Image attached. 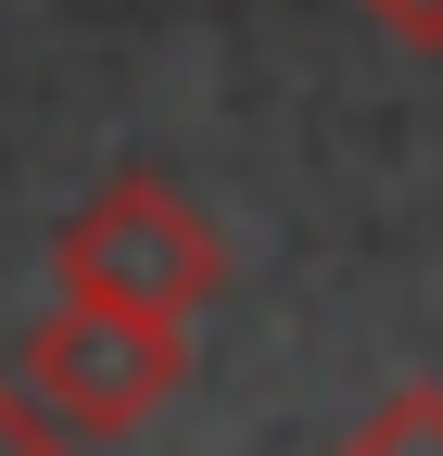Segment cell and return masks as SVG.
I'll list each match as a JSON object with an SVG mask.
<instances>
[{
  "label": "cell",
  "mask_w": 443,
  "mask_h": 456,
  "mask_svg": "<svg viewBox=\"0 0 443 456\" xmlns=\"http://www.w3.org/2000/svg\"><path fill=\"white\" fill-rule=\"evenodd\" d=\"M13 380H26L77 444H127L165 393L190 380V330H178V317H127V305H77V292H64L51 317H26Z\"/></svg>",
  "instance_id": "cell-2"
},
{
  "label": "cell",
  "mask_w": 443,
  "mask_h": 456,
  "mask_svg": "<svg viewBox=\"0 0 443 456\" xmlns=\"http://www.w3.org/2000/svg\"><path fill=\"white\" fill-rule=\"evenodd\" d=\"M329 456H443V380H393Z\"/></svg>",
  "instance_id": "cell-3"
},
{
  "label": "cell",
  "mask_w": 443,
  "mask_h": 456,
  "mask_svg": "<svg viewBox=\"0 0 443 456\" xmlns=\"http://www.w3.org/2000/svg\"><path fill=\"white\" fill-rule=\"evenodd\" d=\"M0 456H77V431L51 419V406H38L26 380H0Z\"/></svg>",
  "instance_id": "cell-4"
},
{
  "label": "cell",
  "mask_w": 443,
  "mask_h": 456,
  "mask_svg": "<svg viewBox=\"0 0 443 456\" xmlns=\"http://www.w3.org/2000/svg\"><path fill=\"white\" fill-rule=\"evenodd\" d=\"M51 292L77 305H127V317H203L229 292V228H215L178 178H152V165H115L64 228H51Z\"/></svg>",
  "instance_id": "cell-1"
},
{
  "label": "cell",
  "mask_w": 443,
  "mask_h": 456,
  "mask_svg": "<svg viewBox=\"0 0 443 456\" xmlns=\"http://www.w3.org/2000/svg\"><path fill=\"white\" fill-rule=\"evenodd\" d=\"M355 13L380 38H406V51H443V0H355Z\"/></svg>",
  "instance_id": "cell-5"
}]
</instances>
